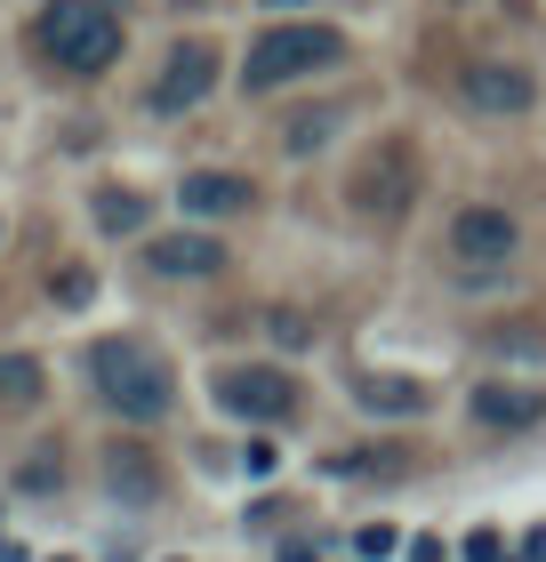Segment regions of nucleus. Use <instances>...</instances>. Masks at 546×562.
I'll return each mask as SVG.
<instances>
[{"label": "nucleus", "mask_w": 546, "mask_h": 562, "mask_svg": "<svg viewBox=\"0 0 546 562\" xmlns=\"http://www.w3.org/2000/svg\"><path fill=\"white\" fill-rule=\"evenodd\" d=\"M33 41L57 72H105L121 57V24H113V9H97V0H48Z\"/></svg>", "instance_id": "2"}, {"label": "nucleus", "mask_w": 546, "mask_h": 562, "mask_svg": "<svg viewBox=\"0 0 546 562\" xmlns=\"http://www.w3.org/2000/svg\"><path fill=\"white\" fill-rule=\"evenodd\" d=\"M89 386L129 426H153L169 411V370H161V353L137 346V338H97L89 346Z\"/></svg>", "instance_id": "1"}, {"label": "nucleus", "mask_w": 546, "mask_h": 562, "mask_svg": "<svg viewBox=\"0 0 546 562\" xmlns=\"http://www.w3.org/2000/svg\"><path fill=\"white\" fill-rule=\"evenodd\" d=\"M466 105H475V113H523L531 105V97H538V81H531V72L523 65H475V72H466Z\"/></svg>", "instance_id": "9"}, {"label": "nucleus", "mask_w": 546, "mask_h": 562, "mask_svg": "<svg viewBox=\"0 0 546 562\" xmlns=\"http://www.w3.org/2000/svg\"><path fill=\"white\" fill-rule=\"evenodd\" d=\"M177 9H201V0H177Z\"/></svg>", "instance_id": "23"}, {"label": "nucleus", "mask_w": 546, "mask_h": 562, "mask_svg": "<svg viewBox=\"0 0 546 562\" xmlns=\"http://www.w3.org/2000/svg\"><path fill=\"white\" fill-rule=\"evenodd\" d=\"M105 458H113V467H105V474L121 482V491H129V498H153V474L137 467V450H105Z\"/></svg>", "instance_id": "17"}, {"label": "nucleus", "mask_w": 546, "mask_h": 562, "mask_svg": "<svg viewBox=\"0 0 546 562\" xmlns=\"http://www.w3.org/2000/svg\"><path fill=\"white\" fill-rule=\"evenodd\" d=\"M48 290H57V305H89V297H97V273H89V266H65Z\"/></svg>", "instance_id": "18"}, {"label": "nucleus", "mask_w": 546, "mask_h": 562, "mask_svg": "<svg viewBox=\"0 0 546 562\" xmlns=\"http://www.w3.org/2000/svg\"><path fill=\"white\" fill-rule=\"evenodd\" d=\"M48 562H73V554H48Z\"/></svg>", "instance_id": "24"}, {"label": "nucleus", "mask_w": 546, "mask_h": 562, "mask_svg": "<svg viewBox=\"0 0 546 562\" xmlns=\"http://www.w3.org/2000/svg\"><path fill=\"white\" fill-rule=\"evenodd\" d=\"M266 9H298V0H266Z\"/></svg>", "instance_id": "22"}, {"label": "nucleus", "mask_w": 546, "mask_h": 562, "mask_svg": "<svg viewBox=\"0 0 546 562\" xmlns=\"http://www.w3.org/2000/svg\"><path fill=\"white\" fill-rule=\"evenodd\" d=\"M330 474H354V482H386V474H402V467H394V450H337V458H330Z\"/></svg>", "instance_id": "16"}, {"label": "nucleus", "mask_w": 546, "mask_h": 562, "mask_svg": "<svg viewBox=\"0 0 546 562\" xmlns=\"http://www.w3.org/2000/svg\"><path fill=\"white\" fill-rule=\"evenodd\" d=\"M145 217H153L145 193H129V186H105V193H97V225H105V234H145Z\"/></svg>", "instance_id": "14"}, {"label": "nucleus", "mask_w": 546, "mask_h": 562, "mask_svg": "<svg viewBox=\"0 0 546 562\" xmlns=\"http://www.w3.org/2000/svg\"><path fill=\"white\" fill-rule=\"evenodd\" d=\"M218 41H177L169 48V65H161V81H153V113H186L201 105V97L218 89Z\"/></svg>", "instance_id": "6"}, {"label": "nucleus", "mask_w": 546, "mask_h": 562, "mask_svg": "<svg viewBox=\"0 0 546 562\" xmlns=\"http://www.w3.org/2000/svg\"><path fill=\"white\" fill-rule=\"evenodd\" d=\"M337 65H346V33H337V24H274V33H257L242 81L266 97V89H281V81H305V72H337Z\"/></svg>", "instance_id": "3"}, {"label": "nucleus", "mask_w": 546, "mask_h": 562, "mask_svg": "<svg viewBox=\"0 0 546 562\" xmlns=\"http://www.w3.org/2000/svg\"><path fill=\"white\" fill-rule=\"evenodd\" d=\"M153 273H169V281H193V273H218L225 266V249L210 234H153Z\"/></svg>", "instance_id": "11"}, {"label": "nucleus", "mask_w": 546, "mask_h": 562, "mask_svg": "<svg viewBox=\"0 0 546 562\" xmlns=\"http://www.w3.org/2000/svg\"><path fill=\"white\" fill-rule=\"evenodd\" d=\"M514 241H523V234H514V217H506V210H490V201L458 210V225H450V249H458V258L475 266V273H499V266L514 258Z\"/></svg>", "instance_id": "7"}, {"label": "nucleus", "mask_w": 546, "mask_h": 562, "mask_svg": "<svg viewBox=\"0 0 546 562\" xmlns=\"http://www.w3.org/2000/svg\"><path fill=\"white\" fill-rule=\"evenodd\" d=\"M361 411H378V418H419L426 411V394H419V378H361Z\"/></svg>", "instance_id": "13"}, {"label": "nucleus", "mask_w": 546, "mask_h": 562, "mask_svg": "<svg viewBox=\"0 0 546 562\" xmlns=\"http://www.w3.org/2000/svg\"><path fill=\"white\" fill-rule=\"evenodd\" d=\"M41 402V362L33 353H0V411H33Z\"/></svg>", "instance_id": "15"}, {"label": "nucleus", "mask_w": 546, "mask_h": 562, "mask_svg": "<svg viewBox=\"0 0 546 562\" xmlns=\"http://www.w3.org/2000/svg\"><path fill=\"white\" fill-rule=\"evenodd\" d=\"M242 467H249V474H257V482H266V474H274V467H281V458H274V442H249V450H242Z\"/></svg>", "instance_id": "19"}, {"label": "nucleus", "mask_w": 546, "mask_h": 562, "mask_svg": "<svg viewBox=\"0 0 546 562\" xmlns=\"http://www.w3.org/2000/svg\"><path fill=\"white\" fill-rule=\"evenodd\" d=\"M410 562H442V539H419V547H410Z\"/></svg>", "instance_id": "20"}, {"label": "nucleus", "mask_w": 546, "mask_h": 562, "mask_svg": "<svg viewBox=\"0 0 546 562\" xmlns=\"http://www.w3.org/2000/svg\"><path fill=\"white\" fill-rule=\"evenodd\" d=\"M523 562H546V530H531V539H523Z\"/></svg>", "instance_id": "21"}, {"label": "nucleus", "mask_w": 546, "mask_h": 562, "mask_svg": "<svg viewBox=\"0 0 546 562\" xmlns=\"http://www.w3.org/2000/svg\"><path fill=\"white\" fill-rule=\"evenodd\" d=\"M410 193H419V153H410V137H378V145L346 169V210H354L361 225L410 217Z\"/></svg>", "instance_id": "4"}, {"label": "nucleus", "mask_w": 546, "mask_h": 562, "mask_svg": "<svg viewBox=\"0 0 546 562\" xmlns=\"http://www.w3.org/2000/svg\"><path fill=\"white\" fill-rule=\"evenodd\" d=\"M466 411H475V426H490V434H523V426L546 418V394L523 386V378H482V386L466 394Z\"/></svg>", "instance_id": "8"}, {"label": "nucleus", "mask_w": 546, "mask_h": 562, "mask_svg": "<svg viewBox=\"0 0 546 562\" xmlns=\"http://www.w3.org/2000/svg\"><path fill=\"white\" fill-rule=\"evenodd\" d=\"M169 562H177V554H169Z\"/></svg>", "instance_id": "25"}, {"label": "nucleus", "mask_w": 546, "mask_h": 562, "mask_svg": "<svg viewBox=\"0 0 546 562\" xmlns=\"http://www.w3.org/2000/svg\"><path fill=\"white\" fill-rule=\"evenodd\" d=\"M210 394H218V411H225V418H242V426H281V418L298 411V378H290V370H266V362L218 370V378H210Z\"/></svg>", "instance_id": "5"}, {"label": "nucleus", "mask_w": 546, "mask_h": 562, "mask_svg": "<svg viewBox=\"0 0 546 562\" xmlns=\"http://www.w3.org/2000/svg\"><path fill=\"white\" fill-rule=\"evenodd\" d=\"M337 130H346V105H298V113H281V153H322Z\"/></svg>", "instance_id": "12"}, {"label": "nucleus", "mask_w": 546, "mask_h": 562, "mask_svg": "<svg viewBox=\"0 0 546 562\" xmlns=\"http://www.w3.org/2000/svg\"><path fill=\"white\" fill-rule=\"evenodd\" d=\"M257 186L249 177H233V169H193L186 186H177V210H193V217H233V210H249Z\"/></svg>", "instance_id": "10"}]
</instances>
